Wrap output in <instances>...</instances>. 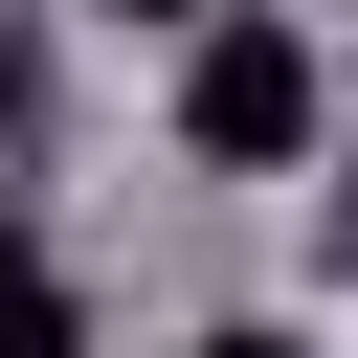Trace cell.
Masks as SVG:
<instances>
[{"instance_id": "6da1fadb", "label": "cell", "mask_w": 358, "mask_h": 358, "mask_svg": "<svg viewBox=\"0 0 358 358\" xmlns=\"http://www.w3.org/2000/svg\"><path fill=\"white\" fill-rule=\"evenodd\" d=\"M313 134H336V67H313V22H268V0L179 22V157H201V179H291Z\"/></svg>"}, {"instance_id": "7a4b0ae2", "label": "cell", "mask_w": 358, "mask_h": 358, "mask_svg": "<svg viewBox=\"0 0 358 358\" xmlns=\"http://www.w3.org/2000/svg\"><path fill=\"white\" fill-rule=\"evenodd\" d=\"M0 358H90V291H67V246H22V224H0Z\"/></svg>"}, {"instance_id": "3957f363", "label": "cell", "mask_w": 358, "mask_h": 358, "mask_svg": "<svg viewBox=\"0 0 358 358\" xmlns=\"http://www.w3.org/2000/svg\"><path fill=\"white\" fill-rule=\"evenodd\" d=\"M22 112H45V22H0V134H22Z\"/></svg>"}, {"instance_id": "277c9868", "label": "cell", "mask_w": 358, "mask_h": 358, "mask_svg": "<svg viewBox=\"0 0 358 358\" xmlns=\"http://www.w3.org/2000/svg\"><path fill=\"white\" fill-rule=\"evenodd\" d=\"M201 358H291V336H268V313H246V336H201Z\"/></svg>"}, {"instance_id": "5b68a950", "label": "cell", "mask_w": 358, "mask_h": 358, "mask_svg": "<svg viewBox=\"0 0 358 358\" xmlns=\"http://www.w3.org/2000/svg\"><path fill=\"white\" fill-rule=\"evenodd\" d=\"M336 268H358V157H336Z\"/></svg>"}, {"instance_id": "8992f818", "label": "cell", "mask_w": 358, "mask_h": 358, "mask_svg": "<svg viewBox=\"0 0 358 358\" xmlns=\"http://www.w3.org/2000/svg\"><path fill=\"white\" fill-rule=\"evenodd\" d=\"M112 22H201V0H112Z\"/></svg>"}]
</instances>
